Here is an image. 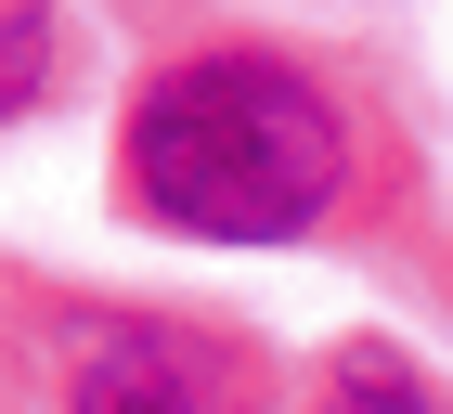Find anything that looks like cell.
<instances>
[{"mask_svg": "<svg viewBox=\"0 0 453 414\" xmlns=\"http://www.w3.org/2000/svg\"><path fill=\"white\" fill-rule=\"evenodd\" d=\"M65 414H234V376L181 324H104V337H78Z\"/></svg>", "mask_w": 453, "mask_h": 414, "instance_id": "7a4b0ae2", "label": "cell"}, {"mask_svg": "<svg viewBox=\"0 0 453 414\" xmlns=\"http://www.w3.org/2000/svg\"><path fill=\"white\" fill-rule=\"evenodd\" d=\"M337 181H349L337 104L273 52H195L130 104V195L169 234L273 246V234H311Z\"/></svg>", "mask_w": 453, "mask_h": 414, "instance_id": "6da1fadb", "label": "cell"}, {"mask_svg": "<svg viewBox=\"0 0 453 414\" xmlns=\"http://www.w3.org/2000/svg\"><path fill=\"white\" fill-rule=\"evenodd\" d=\"M52 78V0H0V117Z\"/></svg>", "mask_w": 453, "mask_h": 414, "instance_id": "277c9868", "label": "cell"}, {"mask_svg": "<svg viewBox=\"0 0 453 414\" xmlns=\"http://www.w3.org/2000/svg\"><path fill=\"white\" fill-rule=\"evenodd\" d=\"M311 414H441V402H427V388L402 376L388 349H349L337 376H324V402H311Z\"/></svg>", "mask_w": 453, "mask_h": 414, "instance_id": "3957f363", "label": "cell"}]
</instances>
